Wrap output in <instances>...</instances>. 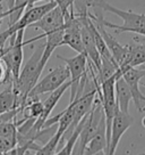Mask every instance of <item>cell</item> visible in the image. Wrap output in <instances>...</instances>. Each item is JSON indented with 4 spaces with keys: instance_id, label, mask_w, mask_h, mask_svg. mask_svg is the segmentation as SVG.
<instances>
[{
    "instance_id": "1",
    "label": "cell",
    "mask_w": 145,
    "mask_h": 155,
    "mask_svg": "<svg viewBox=\"0 0 145 155\" xmlns=\"http://www.w3.org/2000/svg\"><path fill=\"white\" fill-rule=\"evenodd\" d=\"M88 6L102 9L94 14L106 28L115 30L118 34L124 32L136 33L138 30L145 29V14L119 9L106 0H88Z\"/></svg>"
},
{
    "instance_id": "2",
    "label": "cell",
    "mask_w": 145,
    "mask_h": 155,
    "mask_svg": "<svg viewBox=\"0 0 145 155\" xmlns=\"http://www.w3.org/2000/svg\"><path fill=\"white\" fill-rule=\"evenodd\" d=\"M43 50L44 45L36 47L34 53L29 58V61L20 68L18 79L13 83V89L17 96V103H18L20 110L25 105L29 94L38 83L40 75L43 72L44 66L41 64Z\"/></svg>"
},
{
    "instance_id": "3",
    "label": "cell",
    "mask_w": 145,
    "mask_h": 155,
    "mask_svg": "<svg viewBox=\"0 0 145 155\" xmlns=\"http://www.w3.org/2000/svg\"><path fill=\"white\" fill-rule=\"evenodd\" d=\"M24 32L25 30H20L17 33L11 35L9 39V46L7 47V51L2 56L1 61L5 63L7 68V80L6 83H14L20 75V68L23 66V59H24V46L33 44L41 39V35H36L34 38L24 41Z\"/></svg>"
},
{
    "instance_id": "4",
    "label": "cell",
    "mask_w": 145,
    "mask_h": 155,
    "mask_svg": "<svg viewBox=\"0 0 145 155\" xmlns=\"http://www.w3.org/2000/svg\"><path fill=\"white\" fill-rule=\"evenodd\" d=\"M69 78H70V74H69L67 65L53 68L43 79L38 81V83L29 94L27 98H38L43 94L54 91L56 89L61 87L65 82L69 81Z\"/></svg>"
},
{
    "instance_id": "5",
    "label": "cell",
    "mask_w": 145,
    "mask_h": 155,
    "mask_svg": "<svg viewBox=\"0 0 145 155\" xmlns=\"http://www.w3.org/2000/svg\"><path fill=\"white\" fill-rule=\"evenodd\" d=\"M57 57L61 59L63 63L67 65L68 70H69V81H70V98H69V103H72L75 101V98L77 96V91L81 86V80L83 79L84 75H86L87 73V65H88V58L87 55L84 53H79L76 56L70 58H66L58 55Z\"/></svg>"
},
{
    "instance_id": "6",
    "label": "cell",
    "mask_w": 145,
    "mask_h": 155,
    "mask_svg": "<svg viewBox=\"0 0 145 155\" xmlns=\"http://www.w3.org/2000/svg\"><path fill=\"white\" fill-rule=\"evenodd\" d=\"M57 6H58L57 1L51 0V1H47L45 4H42V5L25 8L24 13H23V15L20 17V19H18L16 23H14L13 25L8 26V29L5 30V32L7 33V35H8L10 39L13 34L17 33L20 30H25L26 28H29V26H31L32 24L36 23V22L42 18L47 13H49L50 10L53 9V8L57 7Z\"/></svg>"
},
{
    "instance_id": "7",
    "label": "cell",
    "mask_w": 145,
    "mask_h": 155,
    "mask_svg": "<svg viewBox=\"0 0 145 155\" xmlns=\"http://www.w3.org/2000/svg\"><path fill=\"white\" fill-rule=\"evenodd\" d=\"M119 71L121 73V77L125 79V81L131 89V98L137 111L140 113L145 112V96L143 95L140 87V79L145 77V71L143 68H131V66L119 68Z\"/></svg>"
},
{
    "instance_id": "8",
    "label": "cell",
    "mask_w": 145,
    "mask_h": 155,
    "mask_svg": "<svg viewBox=\"0 0 145 155\" xmlns=\"http://www.w3.org/2000/svg\"><path fill=\"white\" fill-rule=\"evenodd\" d=\"M134 124V117L129 113H124L117 107L113 120H112L111 132H110V140L106 148V155H116L117 147L120 143L121 137L125 132Z\"/></svg>"
},
{
    "instance_id": "9",
    "label": "cell",
    "mask_w": 145,
    "mask_h": 155,
    "mask_svg": "<svg viewBox=\"0 0 145 155\" xmlns=\"http://www.w3.org/2000/svg\"><path fill=\"white\" fill-rule=\"evenodd\" d=\"M31 26L34 29L41 30L43 32L42 33L43 35L51 33L53 31H57V30L63 29L65 28V13L59 6H57Z\"/></svg>"
},
{
    "instance_id": "10",
    "label": "cell",
    "mask_w": 145,
    "mask_h": 155,
    "mask_svg": "<svg viewBox=\"0 0 145 155\" xmlns=\"http://www.w3.org/2000/svg\"><path fill=\"white\" fill-rule=\"evenodd\" d=\"M101 152H106V128L104 117L100 123L97 131L85 146L84 155H95Z\"/></svg>"
},
{
    "instance_id": "11",
    "label": "cell",
    "mask_w": 145,
    "mask_h": 155,
    "mask_svg": "<svg viewBox=\"0 0 145 155\" xmlns=\"http://www.w3.org/2000/svg\"><path fill=\"white\" fill-rule=\"evenodd\" d=\"M142 37V35H140ZM136 45H128L129 51L126 59L124 66H131V68H137V66H145V37L138 38L135 37Z\"/></svg>"
},
{
    "instance_id": "12",
    "label": "cell",
    "mask_w": 145,
    "mask_h": 155,
    "mask_svg": "<svg viewBox=\"0 0 145 155\" xmlns=\"http://www.w3.org/2000/svg\"><path fill=\"white\" fill-rule=\"evenodd\" d=\"M115 90H116L117 105L119 107V110L124 113H128L129 112V104L133 101V98H131V89L125 81V79L121 77V74H118V77L116 79Z\"/></svg>"
},
{
    "instance_id": "13",
    "label": "cell",
    "mask_w": 145,
    "mask_h": 155,
    "mask_svg": "<svg viewBox=\"0 0 145 155\" xmlns=\"http://www.w3.org/2000/svg\"><path fill=\"white\" fill-rule=\"evenodd\" d=\"M15 108H20L17 103V96L13 89V83H9V86L6 89L0 91V115Z\"/></svg>"
},
{
    "instance_id": "14",
    "label": "cell",
    "mask_w": 145,
    "mask_h": 155,
    "mask_svg": "<svg viewBox=\"0 0 145 155\" xmlns=\"http://www.w3.org/2000/svg\"><path fill=\"white\" fill-rule=\"evenodd\" d=\"M86 116H85L82 121L78 123V126L74 129V131L72 132V135L68 137V139H67V141H66L65 146H63L59 152H57L54 155H72V150H74L75 145H76V143H77V139H78V137H79L81 131H82L83 124H84V122H85Z\"/></svg>"
},
{
    "instance_id": "15",
    "label": "cell",
    "mask_w": 145,
    "mask_h": 155,
    "mask_svg": "<svg viewBox=\"0 0 145 155\" xmlns=\"http://www.w3.org/2000/svg\"><path fill=\"white\" fill-rule=\"evenodd\" d=\"M17 147V138H2L0 137V155L8 154L10 150Z\"/></svg>"
},
{
    "instance_id": "16",
    "label": "cell",
    "mask_w": 145,
    "mask_h": 155,
    "mask_svg": "<svg viewBox=\"0 0 145 155\" xmlns=\"http://www.w3.org/2000/svg\"><path fill=\"white\" fill-rule=\"evenodd\" d=\"M7 80V68L5 63L0 59V83H6Z\"/></svg>"
},
{
    "instance_id": "17",
    "label": "cell",
    "mask_w": 145,
    "mask_h": 155,
    "mask_svg": "<svg viewBox=\"0 0 145 155\" xmlns=\"http://www.w3.org/2000/svg\"><path fill=\"white\" fill-rule=\"evenodd\" d=\"M6 16H8V13L4 10V6L1 5V2H0V25H1V22H2V19L5 18Z\"/></svg>"
},
{
    "instance_id": "18",
    "label": "cell",
    "mask_w": 145,
    "mask_h": 155,
    "mask_svg": "<svg viewBox=\"0 0 145 155\" xmlns=\"http://www.w3.org/2000/svg\"><path fill=\"white\" fill-rule=\"evenodd\" d=\"M140 90H142V92H143V95L145 96V84H144V86H142V87H140Z\"/></svg>"
},
{
    "instance_id": "19",
    "label": "cell",
    "mask_w": 145,
    "mask_h": 155,
    "mask_svg": "<svg viewBox=\"0 0 145 155\" xmlns=\"http://www.w3.org/2000/svg\"><path fill=\"white\" fill-rule=\"evenodd\" d=\"M142 126H143L145 128V116L143 117V119H142Z\"/></svg>"
},
{
    "instance_id": "20",
    "label": "cell",
    "mask_w": 145,
    "mask_h": 155,
    "mask_svg": "<svg viewBox=\"0 0 145 155\" xmlns=\"http://www.w3.org/2000/svg\"><path fill=\"white\" fill-rule=\"evenodd\" d=\"M95 155H106V153H104V152H101V153H97V154H95Z\"/></svg>"
},
{
    "instance_id": "21",
    "label": "cell",
    "mask_w": 145,
    "mask_h": 155,
    "mask_svg": "<svg viewBox=\"0 0 145 155\" xmlns=\"http://www.w3.org/2000/svg\"><path fill=\"white\" fill-rule=\"evenodd\" d=\"M140 68H145V66H140Z\"/></svg>"
},
{
    "instance_id": "22",
    "label": "cell",
    "mask_w": 145,
    "mask_h": 155,
    "mask_svg": "<svg viewBox=\"0 0 145 155\" xmlns=\"http://www.w3.org/2000/svg\"><path fill=\"white\" fill-rule=\"evenodd\" d=\"M138 155H145V153H143V154H138Z\"/></svg>"
},
{
    "instance_id": "23",
    "label": "cell",
    "mask_w": 145,
    "mask_h": 155,
    "mask_svg": "<svg viewBox=\"0 0 145 155\" xmlns=\"http://www.w3.org/2000/svg\"><path fill=\"white\" fill-rule=\"evenodd\" d=\"M143 70H144V71H145V68H143Z\"/></svg>"
}]
</instances>
